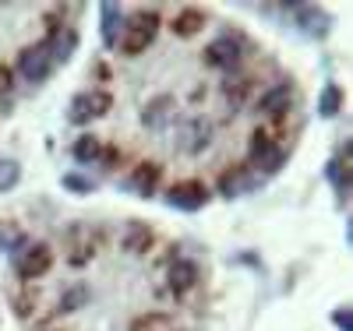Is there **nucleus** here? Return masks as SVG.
<instances>
[{
  "instance_id": "nucleus-10",
  "label": "nucleus",
  "mask_w": 353,
  "mask_h": 331,
  "mask_svg": "<svg viewBox=\"0 0 353 331\" xmlns=\"http://www.w3.org/2000/svg\"><path fill=\"white\" fill-rule=\"evenodd\" d=\"M205 60H209L212 67H223V71H233L237 67V60H241V46L233 36H219L209 50H205Z\"/></svg>"
},
{
  "instance_id": "nucleus-5",
  "label": "nucleus",
  "mask_w": 353,
  "mask_h": 331,
  "mask_svg": "<svg viewBox=\"0 0 353 331\" xmlns=\"http://www.w3.org/2000/svg\"><path fill=\"white\" fill-rule=\"evenodd\" d=\"M53 71V56L46 50V43H36V46H25L18 53V74L28 78V81H46Z\"/></svg>"
},
{
  "instance_id": "nucleus-18",
  "label": "nucleus",
  "mask_w": 353,
  "mask_h": 331,
  "mask_svg": "<svg viewBox=\"0 0 353 331\" xmlns=\"http://www.w3.org/2000/svg\"><path fill=\"white\" fill-rule=\"evenodd\" d=\"M71 156H74L81 166H88V162H99V159H103V145H99L92 134H81V138L74 141V148H71Z\"/></svg>"
},
{
  "instance_id": "nucleus-21",
  "label": "nucleus",
  "mask_w": 353,
  "mask_h": 331,
  "mask_svg": "<svg viewBox=\"0 0 353 331\" xmlns=\"http://www.w3.org/2000/svg\"><path fill=\"white\" fill-rule=\"evenodd\" d=\"M88 296H92V292H88V286H71L64 296H61V314H71V310H81L85 303H88Z\"/></svg>"
},
{
  "instance_id": "nucleus-26",
  "label": "nucleus",
  "mask_w": 353,
  "mask_h": 331,
  "mask_svg": "<svg viewBox=\"0 0 353 331\" xmlns=\"http://www.w3.org/2000/svg\"><path fill=\"white\" fill-rule=\"evenodd\" d=\"M0 96H11V71L0 67Z\"/></svg>"
},
{
  "instance_id": "nucleus-9",
  "label": "nucleus",
  "mask_w": 353,
  "mask_h": 331,
  "mask_svg": "<svg viewBox=\"0 0 353 331\" xmlns=\"http://www.w3.org/2000/svg\"><path fill=\"white\" fill-rule=\"evenodd\" d=\"M46 50H50V56H53V64H68V60L74 56V50H78V32H74V28L53 25V32H50V39H46Z\"/></svg>"
},
{
  "instance_id": "nucleus-3",
  "label": "nucleus",
  "mask_w": 353,
  "mask_h": 331,
  "mask_svg": "<svg viewBox=\"0 0 353 331\" xmlns=\"http://www.w3.org/2000/svg\"><path fill=\"white\" fill-rule=\"evenodd\" d=\"M110 96L106 92H78L71 103H68V124L74 127H85V124H92V120L106 116L110 113Z\"/></svg>"
},
{
  "instance_id": "nucleus-17",
  "label": "nucleus",
  "mask_w": 353,
  "mask_h": 331,
  "mask_svg": "<svg viewBox=\"0 0 353 331\" xmlns=\"http://www.w3.org/2000/svg\"><path fill=\"white\" fill-rule=\"evenodd\" d=\"M156 176H159V166H138L134 173H131V180H128V187H134V194L138 197H152V184H156Z\"/></svg>"
},
{
  "instance_id": "nucleus-25",
  "label": "nucleus",
  "mask_w": 353,
  "mask_h": 331,
  "mask_svg": "<svg viewBox=\"0 0 353 331\" xmlns=\"http://www.w3.org/2000/svg\"><path fill=\"white\" fill-rule=\"evenodd\" d=\"M332 324H336L339 331H353V310H350V307H336V310H332Z\"/></svg>"
},
{
  "instance_id": "nucleus-6",
  "label": "nucleus",
  "mask_w": 353,
  "mask_h": 331,
  "mask_svg": "<svg viewBox=\"0 0 353 331\" xmlns=\"http://www.w3.org/2000/svg\"><path fill=\"white\" fill-rule=\"evenodd\" d=\"M286 14H293V25H297L301 32H307L311 39L329 36V28H332V18L321 8H311V4H290Z\"/></svg>"
},
{
  "instance_id": "nucleus-15",
  "label": "nucleus",
  "mask_w": 353,
  "mask_h": 331,
  "mask_svg": "<svg viewBox=\"0 0 353 331\" xmlns=\"http://www.w3.org/2000/svg\"><path fill=\"white\" fill-rule=\"evenodd\" d=\"M194 282H198V264L194 261H173L170 264V289L176 296H184Z\"/></svg>"
},
{
  "instance_id": "nucleus-4",
  "label": "nucleus",
  "mask_w": 353,
  "mask_h": 331,
  "mask_svg": "<svg viewBox=\"0 0 353 331\" xmlns=\"http://www.w3.org/2000/svg\"><path fill=\"white\" fill-rule=\"evenodd\" d=\"M283 162H286V152L269 138V134H254L251 138V166L261 173V176H269V173H279L283 169Z\"/></svg>"
},
{
  "instance_id": "nucleus-7",
  "label": "nucleus",
  "mask_w": 353,
  "mask_h": 331,
  "mask_svg": "<svg viewBox=\"0 0 353 331\" xmlns=\"http://www.w3.org/2000/svg\"><path fill=\"white\" fill-rule=\"evenodd\" d=\"M166 201L173 208H181V212H198V208H205V201H209V191H205V184H198V180H184V184L170 187Z\"/></svg>"
},
{
  "instance_id": "nucleus-23",
  "label": "nucleus",
  "mask_w": 353,
  "mask_h": 331,
  "mask_svg": "<svg viewBox=\"0 0 353 331\" xmlns=\"http://www.w3.org/2000/svg\"><path fill=\"white\" fill-rule=\"evenodd\" d=\"M149 244H152V233L145 229V226H131V229H128V239H124V247H128L131 254H141V250H149Z\"/></svg>"
},
{
  "instance_id": "nucleus-22",
  "label": "nucleus",
  "mask_w": 353,
  "mask_h": 331,
  "mask_svg": "<svg viewBox=\"0 0 353 331\" xmlns=\"http://www.w3.org/2000/svg\"><path fill=\"white\" fill-rule=\"evenodd\" d=\"M21 244H25L21 229H18V226H11V222H0V254H14Z\"/></svg>"
},
{
  "instance_id": "nucleus-12",
  "label": "nucleus",
  "mask_w": 353,
  "mask_h": 331,
  "mask_svg": "<svg viewBox=\"0 0 353 331\" xmlns=\"http://www.w3.org/2000/svg\"><path fill=\"white\" fill-rule=\"evenodd\" d=\"M99 14H103V46H110V50H117V39H121V28H124V11H121V4H99Z\"/></svg>"
},
{
  "instance_id": "nucleus-20",
  "label": "nucleus",
  "mask_w": 353,
  "mask_h": 331,
  "mask_svg": "<svg viewBox=\"0 0 353 331\" xmlns=\"http://www.w3.org/2000/svg\"><path fill=\"white\" fill-rule=\"evenodd\" d=\"M21 184V166L18 159H0V194H8Z\"/></svg>"
},
{
  "instance_id": "nucleus-19",
  "label": "nucleus",
  "mask_w": 353,
  "mask_h": 331,
  "mask_svg": "<svg viewBox=\"0 0 353 331\" xmlns=\"http://www.w3.org/2000/svg\"><path fill=\"white\" fill-rule=\"evenodd\" d=\"M339 109H343V92H339V85H325V88H321V96H318V116L332 120V116H339Z\"/></svg>"
},
{
  "instance_id": "nucleus-16",
  "label": "nucleus",
  "mask_w": 353,
  "mask_h": 331,
  "mask_svg": "<svg viewBox=\"0 0 353 331\" xmlns=\"http://www.w3.org/2000/svg\"><path fill=\"white\" fill-rule=\"evenodd\" d=\"M205 28V11H198V8H184L181 14L173 18V36H184V39H191V36H198Z\"/></svg>"
},
{
  "instance_id": "nucleus-2",
  "label": "nucleus",
  "mask_w": 353,
  "mask_h": 331,
  "mask_svg": "<svg viewBox=\"0 0 353 331\" xmlns=\"http://www.w3.org/2000/svg\"><path fill=\"white\" fill-rule=\"evenodd\" d=\"M11 257H14V272L21 279H43L53 268V250H50V244H43V239H25Z\"/></svg>"
},
{
  "instance_id": "nucleus-8",
  "label": "nucleus",
  "mask_w": 353,
  "mask_h": 331,
  "mask_svg": "<svg viewBox=\"0 0 353 331\" xmlns=\"http://www.w3.org/2000/svg\"><path fill=\"white\" fill-rule=\"evenodd\" d=\"M254 187H258V173H254V169H244V166L226 169V173L219 176V194H223L226 201L244 197V194H251Z\"/></svg>"
},
{
  "instance_id": "nucleus-13",
  "label": "nucleus",
  "mask_w": 353,
  "mask_h": 331,
  "mask_svg": "<svg viewBox=\"0 0 353 331\" xmlns=\"http://www.w3.org/2000/svg\"><path fill=\"white\" fill-rule=\"evenodd\" d=\"M290 106H293V88L290 85H276V88H269V92L261 96V103H258V109L265 113V116H283V113H290Z\"/></svg>"
},
{
  "instance_id": "nucleus-24",
  "label": "nucleus",
  "mask_w": 353,
  "mask_h": 331,
  "mask_svg": "<svg viewBox=\"0 0 353 331\" xmlns=\"http://www.w3.org/2000/svg\"><path fill=\"white\" fill-rule=\"evenodd\" d=\"M64 187H68L71 194H92V191H96L92 180H85V176H78V173H68V176H64Z\"/></svg>"
},
{
  "instance_id": "nucleus-14",
  "label": "nucleus",
  "mask_w": 353,
  "mask_h": 331,
  "mask_svg": "<svg viewBox=\"0 0 353 331\" xmlns=\"http://www.w3.org/2000/svg\"><path fill=\"white\" fill-rule=\"evenodd\" d=\"M170 113H173V99L170 96H163V99H156V103H149L145 106V113H141V124H145V131H166V124H170Z\"/></svg>"
},
{
  "instance_id": "nucleus-1",
  "label": "nucleus",
  "mask_w": 353,
  "mask_h": 331,
  "mask_svg": "<svg viewBox=\"0 0 353 331\" xmlns=\"http://www.w3.org/2000/svg\"><path fill=\"white\" fill-rule=\"evenodd\" d=\"M159 32V14L156 11H138L131 18H124V28H121V39H117V50H124L128 56H138L152 46Z\"/></svg>"
},
{
  "instance_id": "nucleus-11",
  "label": "nucleus",
  "mask_w": 353,
  "mask_h": 331,
  "mask_svg": "<svg viewBox=\"0 0 353 331\" xmlns=\"http://www.w3.org/2000/svg\"><path fill=\"white\" fill-rule=\"evenodd\" d=\"M209 141H212V120H205V116L188 120L184 124V152L198 156V152L209 148Z\"/></svg>"
}]
</instances>
